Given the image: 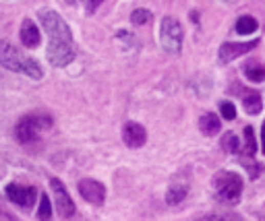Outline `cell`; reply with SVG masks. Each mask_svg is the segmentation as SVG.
<instances>
[{
	"mask_svg": "<svg viewBox=\"0 0 265 221\" xmlns=\"http://www.w3.org/2000/svg\"><path fill=\"white\" fill-rule=\"evenodd\" d=\"M42 27L48 33V60L54 67H67L75 58V41L69 25L65 19L54 11H42L39 13Z\"/></svg>",
	"mask_w": 265,
	"mask_h": 221,
	"instance_id": "1",
	"label": "cell"
},
{
	"mask_svg": "<svg viewBox=\"0 0 265 221\" xmlns=\"http://www.w3.org/2000/svg\"><path fill=\"white\" fill-rule=\"evenodd\" d=\"M0 64L9 71L23 73L31 79H42L44 71L33 58H25L19 50H15L9 41H0Z\"/></svg>",
	"mask_w": 265,
	"mask_h": 221,
	"instance_id": "2",
	"label": "cell"
},
{
	"mask_svg": "<svg viewBox=\"0 0 265 221\" xmlns=\"http://www.w3.org/2000/svg\"><path fill=\"white\" fill-rule=\"evenodd\" d=\"M160 41L166 52L178 54L182 46V25L174 17H166L160 27Z\"/></svg>",
	"mask_w": 265,
	"mask_h": 221,
	"instance_id": "3",
	"label": "cell"
},
{
	"mask_svg": "<svg viewBox=\"0 0 265 221\" xmlns=\"http://www.w3.org/2000/svg\"><path fill=\"white\" fill-rule=\"evenodd\" d=\"M216 190H218V194H220L222 201L236 203L240 198V192H242V180L234 172L218 174L216 176Z\"/></svg>",
	"mask_w": 265,
	"mask_h": 221,
	"instance_id": "4",
	"label": "cell"
},
{
	"mask_svg": "<svg viewBox=\"0 0 265 221\" xmlns=\"http://www.w3.org/2000/svg\"><path fill=\"white\" fill-rule=\"evenodd\" d=\"M42 126H50V120L48 118H42L37 114H29V116L21 118V122L17 124V139L23 145L35 143L37 141V132H39Z\"/></svg>",
	"mask_w": 265,
	"mask_h": 221,
	"instance_id": "5",
	"label": "cell"
},
{
	"mask_svg": "<svg viewBox=\"0 0 265 221\" xmlns=\"http://www.w3.org/2000/svg\"><path fill=\"white\" fill-rule=\"evenodd\" d=\"M50 186H52V190H54V198H56V209H58V213H60L63 217H71V215L75 213V203H73L69 190L65 188V184H63L60 180H56V178H52V180H50Z\"/></svg>",
	"mask_w": 265,
	"mask_h": 221,
	"instance_id": "6",
	"label": "cell"
},
{
	"mask_svg": "<svg viewBox=\"0 0 265 221\" xmlns=\"http://www.w3.org/2000/svg\"><path fill=\"white\" fill-rule=\"evenodd\" d=\"M79 194L91 203V205H101L104 198H106V188L97 182V180H91V178H85L79 182Z\"/></svg>",
	"mask_w": 265,
	"mask_h": 221,
	"instance_id": "7",
	"label": "cell"
},
{
	"mask_svg": "<svg viewBox=\"0 0 265 221\" xmlns=\"http://www.w3.org/2000/svg\"><path fill=\"white\" fill-rule=\"evenodd\" d=\"M7 196L15 205L29 209L33 205V201H35V188H31V186H19V184H9L7 186Z\"/></svg>",
	"mask_w": 265,
	"mask_h": 221,
	"instance_id": "8",
	"label": "cell"
},
{
	"mask_svg": "<svg viewBox=\"0 0 265 221\" xmlns=\"http://www.w3.org/2000/svg\"><path fill=\"white\" fill-rule=\"evenodd\" d=\"M123 139H125V143H127L131 149H137V147L145 145L147 132H145V128H143L141 124H137V122H127L125 128H123Z\"/></svg>",
	"mask_w": 265,
	"mask_h": 221,
	"instance_id": "9",
	"label": "cell"
},
{
	"mask_svg": "<svg viewBox=\"0 0 265 221\" xmlns=\"http://www.w3.org/2000/svg\"><path fill=\"white\" fill-rule=\"evenodd\" d=\"M255 46H257V41H244V43H224V46L220 48V58H222V62H230V60H234V58L242 56V54L251 52Z\"/></svg>",
	"mask_w": 265,
	"mask_h": 221,
	"instance_id": "10",
	"label": "cell"
},
{
	"mask_svg": "<svg viewBox=\"0 0 265 221\" xmlns=\"http://www.w3.org/2000/svg\"><path fill=\"white\" fill-rule=\"evenodd\" d=\"M21 41H23L25 48H35L39 43V29L29 19H25L23 25H21Z\"/></svg>",
	"mask_w": 265,
	"mask_h": 221,
	"instance_id": "11",
	"label": "cell"
},
{
	"mask_svg": "<svg viewBox=\"0 0 265 221\" xmlns=\"http://www.w3.org/2000/svg\"><path fill=\"white\" fill-rule=\"evenodd\" d=\"M199 128H201V132L203 135H207V137H214V135H218L220 132V118L216 116V114H211V112H207L205 116H201V120H199Z\"/></svg>",
	"mask_w": 265,
	"mask_h": 221,
	"instance_id": "12",
	"label": "cell"
},
{
	"mask_svg": "<svg viewBox=\"0 0 265 221\" xmlns=\"http://www.w3.org/2000/svg\"><path fill=\"white\" fill-rule=\"evenodd\" d=\"M242 103H244V109H247V112H249L251 116L259 114V112H261V107H263L261 97H259L257 93H253V91H247V93L242 95Z\"/></svg>",
	"mask_w": 265,
	"mask_h": 221,
	"instance_id": "13",
	"label": "cell"
},
{
	"mask_svg": "<svg viewBox=\"0 0 265 221\" xmlns=\"http://www.w3.org/2000/svg\"><path fill=\"white\" fill-rule=\"evenodd\" d=\"M187 192H189V184H187V182H182V184L174 182V184L170 186V190H168L166 201H168L170 205H178V203H180V201L187 196Z\"/></svg>",
	"mask_w": 265,
	"mask_h": 221,
	"instance_id": "14",
	"label": "cell"
},
{
	"mask_svg": "<svg viewBox=\"0 0 265 221\" xmlns=\"http://www.w3.org/2000/svg\"><path fill=\"white\" fill-rule=\"evenodd\" d=\"M257 29V21L253 19V17H240L238 21H236V31L240 33V35H249V33H253Z\"/></svg>",
	"mask_w": 265,
	"mask_h": 221,
	"instance_id": "15",
	"label": "cell"
},
{
	"mask_svg": "<svg viewBox=\"0 0 265 221\" xmlns=\"http://www.w3.org/2000/svg\"><path fill=\"white\" fill-rule=\"evenodd\" d=\"M52 217V205H50V198L46 194H42L39 198V209H37V219L39 221H50Z\"/></svg>",
	"mask_w": 265,
	"mask_h": 221,
	"instance_id": "16",
	"label": "cell"
},
{
	"mask_svg": "<svg viewBox=\"0 0 265 221\" xmlns=\"http://www.w3.org/2000/svg\"><path fill=\"white\" fill-rule=\"evenodd\" d=\"M244 75H247V79H251L253 83H261V81L265 79V71H263L259 64H251V67H247Z\"/></svg>",
	"mask_w": 265,
	"mask_h": 221,
	"instance_id": "17",
	"label": "cell"
},
{
	"mask_svg": "<svg viewBox=\"0 0 265 221\" xmlns=\"http://www.w3.org/2000/svg\"><path fill=\"white\" fill-rule=\"evenodd\" d=\"M244 153L247 155H253L255 151H257V143H255V135H253V128L251 126H247L244 128Z\"/></svg>",
	"mask_w": 265,
	"mask_h": 221,
	"instance_id": "18",
	"label": "cell"
},
{
	"mask_svg": "<svg viewBox=\"0 0 265 221\" xmlns=\"http://www.w3.org/2000/svg\"><path fill=\"white\" fill-rule=\"evenodd\" d=\"M222 147H224L226 151H230V153H236V151H238V139L228 132V135H224V139H222Z\"/></svg>",
	"mask_w": 265,
	"mask_h": 221,
	"instance_id": "19",
	"label": "cell"
},
{
	"mask_svg": "<svg viewBox=\"0 0 265 221\" xmlns=\"http://www.w3.org/2000/svg\"><path fill=\"white\" fill-rule=\"evenodd\" d=\"M195 221H242V219L228 213V215H205V217H199Z\"/></svg>",
	"mask_w": 265,
	"mask_h": 221,
	"instance_id": "20",
	"label": "cell"
},
{
	"mask_svg": "<svg viewBox=\"0 0 265 221\" xmlns=\"http://www.w3.org/2000/svg\"><path fill=\"white\" fill-rule=\"evenodd\" d=\"M220 112H222V116H224L226 120H234V118H236V107H234L230 101H222V103H220Z\"/></svg>",
	"mask_w": 265,
	"mask_h": 221,
	"instance_id": "21",
	"label": "cell"
},
{
	"mask_svg": "<svg viewBox=\"0 0 265 221\" xmlns=\"http://www.w3.org/2000/svg\"><path fill=\"white\" fill-rule=\"evenodd\" d=\"M131 19H133V23H135V25H145V23L149 21V13H147L145 9H139V11H135V13H133V17H131Z\"/></svg>",
	"mask_w": 265,
	"mask_h": 221,
	"instance_id": "22",
	"label": "cell"
},
{
	"mask_svg": "<svg viewBox=\"0 0 265 221\" xmlns=\"http://www.w3.org/2000/svg\"><path fill=\"white\" fill-rule=\"evenodd\" d=\"M261 141H263V153H265V122L261 126Z\"/></svg>",
	"mask_w": 265,
	"mask_h": 221,
	"instance_id": "23",
	"label": "cell"
},
{
	"mask_svg": "<svg viewBox=\"0 0 265 221\" xmlns=\"http://www.w3.org/2000/svg\"><path fill=\"white\" fill-rule=\"evenodd\" d=\"M99 3H101V0H89V5H91V7H95V5H99Z\"/></svg>",
	"mask_w": 265,
	"mask_h": 221,
	"instance_id": "24",
	"label": "cell"
}]
</instances>
